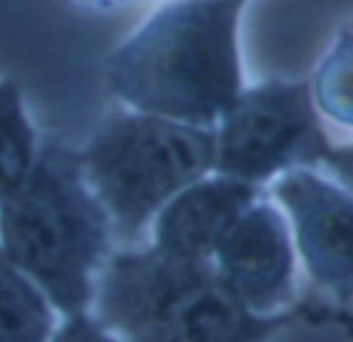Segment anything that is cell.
I'll return each mask as SVG.
<instances>
[{"instance_id": "6da1fadb", "label": "cell", "mask_w": 353, "mask_h": 342, "mask_svg": "<svg viewBox=\"0 0 353 342\" xmlns=\"http://www.w3.org/2000/svg\"><path fill=\"white\" fill-rule=\"evenodd\" d=\"M246 0H176L105 64V81L137 114L215 128L240 95L238 21Z\"/></svg>"}, {"instance_id": "7a4b0ae2", "label": "cell", "mask_w": 353, "mask_h": 342, "mask_svg": "<svg viewBox=\"0 0 353 342\" xmlns=\"http://www.w3.org/2000/svg\"><path fill=\"white\" fill-rule=\"evenodd\" d=\"M110 219L87 186L77 151L37 145L21 184L0 198V252L64 318L89 314L110 258Z\"/></svg>"}, {"instance_id": "3957f363", "label": "cell", "mask_w": 353, "mask_h": 342, "mask_svg": "<svg viewBox=\"0 0 353 342\" xmlns=\"http://www.w3.org/2000/svg\"><path fill=\"white\" fill-rule=\"evenodd\" d=\"M93 318L124 342H267L292 316L252 314L211 260H180L155 248L110 254Z\"/></svg>"}, {"instance_id": "277c9868", "label": "cell", "mask_w": 353, "mask_h": 342, "mask_svg": "<svg viewBox=\"0 0 353 342\" xmlns=\"http://www.w3.org/2000/svg\"><path fill=\"white\" fill-rule=\"evenodd\" d=\"M112 233L137 242L184 188L213 171L215 132L147 114H118L77 151Z\"/></svg>"}, {"instance_id": "5b68a950", "label": "cell", "mask_w": 353, "mask_h": 342, "mask_svg": "<svg viewBox=\"0 0 353 342\" xmlns=\"http://www.w3.org/2000/svg\"><path fill=\"white\" fill-rule=\"evenodd\" d=\"M213 132V173L256 188L285 171L321 165L350 178V149L329 145L304 83L273 81L240 91Z\"/></svg>"}, {"instance_id": "8992f818", "label": "cell", "mask_w": 353, "mask_h": 342, "mask_svg": "<svg viewBox=\"0 0 353 342\" xmlns=\"http://www.w3.org/2000/svg\"><path fill=\"white\" fill-rule=\"evenodd\" d=\"M211 262L236 297L256 316L288 312L294 299V250L283 215L256 198L219 237Z\"/></svg>"}, {"instance_id": "52a82bcc", "label": "cell", "mask_w": 353, "mask_h": 342, "mask_svg": "<svg viewBox=\"0 0 353 342\" xmlns=\"http://www.w3.org/2000/svg\"><path fill=\"white\" fill-rule=\"evenodd\" d=\"M273 192L288 209L310 277L335 301H352V196L316 169L281 173Z\"/></svg>"}, {"instance_id": "ba28073f", "label": "cell", "mask_w": 353, "mask_h": 342, "mask_svg": "<svg viewBox=\"0 0 353 342\" xmlns=\"http://www.w3.org/2000/svg\"><path fill=\"white\" fill-rule=\"evenodd\" d=\"M256 198V186L219 173L205 175L155 215L151 248L180 260H211L223 231Z\"/></svg>"}, {"instance_id": "9c48e42d", "label": "cell", "mask_w": 353, "mask_h": 342, "mask_svg": "<svg viewBox=\"0 0 353 342\" xmlns=\"http://www.w3.org/2000/svg\"><path fill=\"white\" fill-rule=\"evenodd\" d=\"M52 334V306L0 252V342H50Z\"/></svg>"}, {"instance_id": "30bf717a", "label": "cell", "mask_w": 353, "mask_h": 342, "mask_svg": "<svg viewBox=\"0 0 353 342\" xmlns=\"http://www.w3.org/2000/svg\"><path fill=\"white\" fill-rule=\"evenodd\" d=\"M37 151L35 132L25 116L19 87L0 81V198L27 175Z\"/></svg>"}, {"instance_id": "8fae6325", "label": "cell", "mask_w": 353, "mask_h": 342, "mask_svg": "<svg viewBox=\"0 0 353 342\" xmlns=\"http://www.w3.org/2000/svg\"><path fill=\"white\" fill-rule=\"evenodd\" d=\"M316 101L325 114L350 124L352 122V37L343 33L335 50L323 62L316 74Z\"/></svg>"}, {"instance_id": "7c38bea8", "label": "cell", "mask_w": 353, "mask_h": 342, "mask_svg": "<svg viewBox=\"0 0 353 342\" xmlns=\"http://www.w3.org/2000/svg\"><path fill=\"white\" fill-rule=\"evenodd\" d=\"M50 342H124L108 332L91 314L64 318V324L54 330Z\"/></svg>"}, {"instance_id": "4fadbf2b", "label": "cell", "mask_w": 353, "mask_h": 342, "mask_svg": "<svg viewBox=\"0 0 353 342\" xmlns=\"http://www.w3.org/2000/svg\"><path fill=\"white\" fill-rule=\"evenodd\" d=\"M74 4H83V6H93V8H101V6H112L116 2H122V0H70Z\"/></svg>"}]
</instances>
